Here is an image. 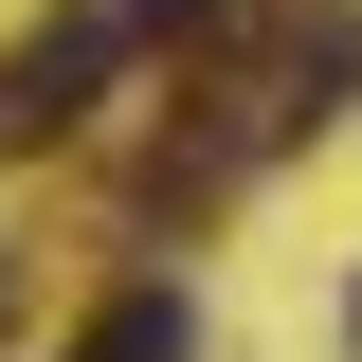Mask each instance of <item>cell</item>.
<instances>
[{
    "mask_svg": "<svg viewBox=\"0 0 362 362\" xmlns=\"http://www.w3.org/2000/svg\"><path fill=\"white\" fill-rule=\"evenodd\" d=\"M127 73V18H54V37H18L0 54V145H54V127H90V90Z\"/></svg>",
    "mask_w": 362,
    "mask_h": 362,
    "instance_id": "1",
    "label": "cell"
},
{
    "mask_svg": "<svg viewBox=\"0 0 362 362\" xmlns=\"http://www.w3.org/2000/svg\"><path fill=\"white\" fill-rule=\"evenodd\" d=\"M73 362H199V308H181V290H127V308L90 326Z\"/></svg>",
    "mask_w": 362,
    "mask_h": 362,
    "instance_id": "2",
    "label": "cell"
},
{
    "mask_svg": "<svg viewBox=\"0 0 362 362\" xmlns=\"http://www.w3.org/2000/svg\"><path fill=\"white\" fill-rule=\"evenodd\" d=\"M344 344H362V308H344Z\"/></svg>",
    "mask_w": 362,
    "mask_h": 362,
    "instance_id": "3",
    "label": "cell"
},
{
    "mask_svg": "<svg viewBox=\"0 0 362 362\" xmlns=\"http://www.w3.org/2000/svg\"><path fill=\"white\" fill-rule=\"evenodd\" d=\"M0 308H18V290H0Z\"/></svg>",
    "mask_w": 362,
    "mask_h": 362,
    "instance_id": "4",
    "label": "cell"
}]
</instances>
